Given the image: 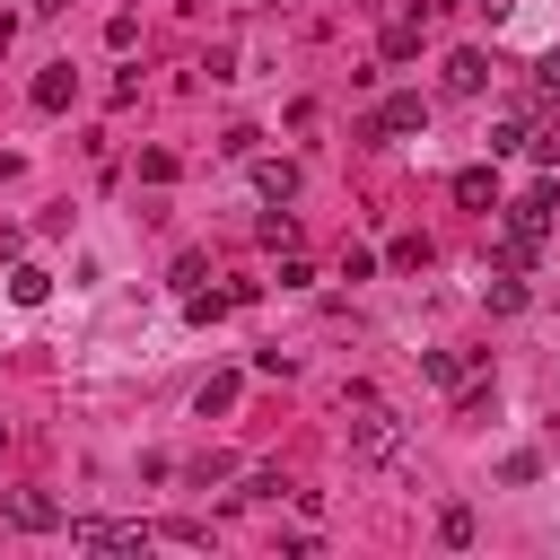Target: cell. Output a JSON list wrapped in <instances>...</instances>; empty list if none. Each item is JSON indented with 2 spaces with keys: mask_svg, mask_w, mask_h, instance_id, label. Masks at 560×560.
I'll return each mask as SVG.
<instances>
[{
  "mask_svg": "<svg viewBox=\"0 0 560 560\" xmlns=\"http://www.w3.org/2000/svg\"><path fill=\"white\" fill-rule=\"evenodd\" d=\"M455 201H464V210H499V184H490V166H464V175H455Z\"/></svg>",
  "mask_w": 560,
  "mask_h": 560,
  "instance_id": "obj_10",
  "label": "cell"
},
{
  "mask_svg": "<svg viewBox=\"0 0 560 560\" xmlns=\"http://www.w3.org/2000/svg\"><path fill=\"white\" fill-rule=\"evenodd\" d=\"M438 542H455V551H464V542H472V508H446V516H438Z\"/></svg>",
  "mask_w": 560,
  "mask_h": 560,
  "instance_id": "obj_18",
  "label": "cell"
},
{
  "mask_svg": "<svg viewBox=\"0 0 560 560\" xmlns=\"http://www.w3.org/2000/svg\"><path fill=\"white\" fill-rule=\"evenodd\" d=\"M9 298H18V306H44V298H52V271H44V262H9Z\"/></svg>",
  "mask_w": 560,
  "mask_h": 560,
  "instance_id": "obj_9",
  "label": "cell"
},
{
  "mask_svg": "<svg viewBox=\"0 0 560 560\" xmlns=\"http://www.w3.org/2000/svg\"><path fill=\"white\" fill-rule=\"evenodd\" d=\"M254 192H262V201H298V166H289V158H262V166H254Z\"/></svg>",
  "mask_w": 560,
  "mask_h": 560,
  "instance_id": "obj_8",
  "label": "cell"
},
{
  "mask_svg": "<svg viewBox=\"0 0 560 560\" xmlns=\"http://www.w3.org/2000/svg\"><path fill=\"white\" fill-rule=\"evenodd\" d=\"M9 35H18V18H9V9H0V44H9Z\"/></svg>",
  "mask_w": 560,
  "mask_h": 560,
  "instance_id": "obj_21",
  "label": "cell"
},
{
  "mask_svg": "<svg viewBox=\"0 0 560 560\" xmlns=\"http://www.w3.org/2000/svg\"><path fill=\"white\" fill-rule=\"evenodd\" d=\"M525 158H534V166H560V114H542V122L525 131Z\"/></svg>",
  "mask_w": 560,
  "mask_h": 560,
  "instance_id": "obj_12",
  "label": "cell"
},
{
  "mask_svg": "<svg viewBox=\"0 0 560 560\" xmlns=\"http://www.w3.org/2000/svg\"><path fill=\"white\" fill-rule=\"evenodd\" d=\"M158 542H192V551H210V525H192V516H166V525H149Z\"/></svg>",
  "mask_w": 560,
  "mask_h": 560,
  "instance_id": "obj_14",
  "label": "cell"
},
{
  "mask_svg": "<svg viewBox=\"0 0 560 560\" xmlns=\"http://www.w3.org/2000/svg\"><path fill=\"white\" fill-rule=\"evenodd\" d=\"M481 88H490V52H472V44L446 52V96H481Z\"/></svg>",
  "mask_w": 560,
  "mask_h": 560,
  "instance_id": "obj_6",
  "label": "cell"
},
{
  "mask_svg": "<svg viewBox=\"0 0 560 560\" xmlns=\"http://www.w3.org/2000/svg\"><path fill=\"white\" fill-rule=\"evenodd\" d=\"M341 411H350V455L359 464H385L402 446V420H394V402L376 385H341Z\"/></svg>",
  "mask_w": 560,
  "mask_h": 560,
  "instance_id": "obj_2",
  "label": "cell"
},
{
  "mask_svg": "<svg viewBox=\"0 0 560 560\" xmlns=\"http://www.w3.org/2000/svg\"><path fill=\"white\" fill-rule=\"evenodd\" d=\"M411 52H420V18H394L385 26V61H411Z\"/></svg>",
  "mask_w": 560,
  "mask_h": 560,
  "instance_id": "obj_13",
  "label": "cell"
},
{
  "mask_svg": "<svg viewBox=\"0 0 560 560\" xmlns=\"http://www.w3.org/2000/svg\"><path fill=\"white\" fill-rule=\"evenodd\" d=\"M534 79H542V96H560V44H551V52L534 61Z\"/></svg>",
  "mask_w": 560,
  "mask_h": 560,
  "instance_id": "obj_19",
  "label": "cell"
},
{
  "mask_svg": "<svg viewBox=\"0 0 560 560\" xmlns=\"http://www.w3.org/2000/svg\"><path fill=\"white\" fill-rule=\"evenodd\" d=\"M551 210H560V184H534V192H516V201H508V228H499V271H525V262L542 254Z\"/></svg>",
  "mask_w": 560,
  "mask_h": 560,
  "instance_id": "obj_1",
  "label": "cell"
},
{
  "mask_svg": "<svg viewBox=\"0 0 560 560\" xmlns=\"http://www.w3.org/2000/svg\"><path fill=\"white\" fill-rule=\"evenodd\" d=\"M9 525H18V534H61L70 516H61L52 490H9Z\"/></svg>",
  "mask_w": 560,
  "mask_h": 560,
  "instance_id": "obj_5",
  "label": "cell"
},
{
  "mask_svg": "<svg viewBox=\"0 0 560 560\" xmlns=\"http://www.w3.org/2000/svg\"><path fill=\"white\" fill-rule=\"evenodd\" d=\"M228 402H236V376H210V385L192 394V411H201V420H210V411H228Z\"/></svg>",
  "mask_w": 560,
  "mask_h": 560,
  "instance_id": "obj_15",
  "label": "cell"
},
{
  "mask_svg": "<svg viewBox=\"0 0 560 560\" xmlns=\"http://www.w3.org/2000/svg\"><path fill=\"white\" fill-rule=\"evenodd\" d=\"M411 131H429V96H385L368 114V140H411Z\"/></svg>",
  "mask_w": 560,
  "mask_h": 560,
  "instance_id": "obj_4",
  "label": "cell"
},
{
  "mask_svg": "<svg viewBox=\"0 0 560 560\" xmlns=\"http://www.w3.org/2000/svg\"><path fill=\"white\" fill-rule=\"evenodd\" d=\"M70 542H88V551H149L158 534L149 525H122V516H70Z\"/></svg>",
  "mask_w": 560,
  "mask_h": 560,
  "instance_id": "obj_3",
  "label": "cell"
},
{
  "mask_svg": "<svg viewBox=\"0 0 560 560\" xmlns=\"http://www.w3.org/2000/svg\"><path fill=\"white\" fill-rule=\"evenodd\" d=\"M254 236H262V245H298V219H289V210H262V228H254Z\"/></svg>",
  "mask_w": 560,
  "mask_h": 560,
  "instance_id": "obj_16",
  "label": "cell"
},
{
  "mask_svg": "<svg viewBox=\"0 0 560 560\" xmlns=\"http://www.w3.org/2000/svg\"><path fill=\"white\" fill-rule=\"evenodd\" d=\"M420 376H438V385H464V376H472V359H464V350H420Z\"/></svg>",
  "mask_w": 560,
  "mask_h": 560,
  "instance_id": "obj_11",
  "label": "cell"
},
{
  "mask_svg": "<svg viewBox=\"0 0 560 560\" xmlns=\"http://www.w3.org/2000/svg\"><path fill=\"white\" fill-rule=\"evenodd\" d=\"M490 306H499V315H516V306H525V280H516V271H499V280H490Z\"/></svg>",
  "mask_w": 560,
  "mask_h": 560,
  "instance_id": "obj_17",
  "label": "cell"
},
{
  "mask_svg": "<svg viewBox=\"0 0 560 560\" xmlns=\"http://www.w3.org/2000/svg\"><path fill=\"white\" fill-rule=\"evenodd\" d=\"M472 9H481V18H508V0H472Z\"/></svg>",
  "mask_w": 560,
  "mask_h": 560,
  "instance_id": "obj_20",
  "label": "cell"
},
{
  "mask_svg": "<svg viewBox=\"0 0 560 560\" xmlns=\"http://www.w3.org/2000/svg\"><path fill=\"white\" fill-rule=\"evenodd\" d=\"M26 96H35V114H61V105L79 96V70H70V61H52V70H35V88H26Z\"/></svg>",
  "mask_w": 560,
  "mask_h": 560,
  "instance_id": "obj_7",
  "label": "cell"
}]
</instances>
